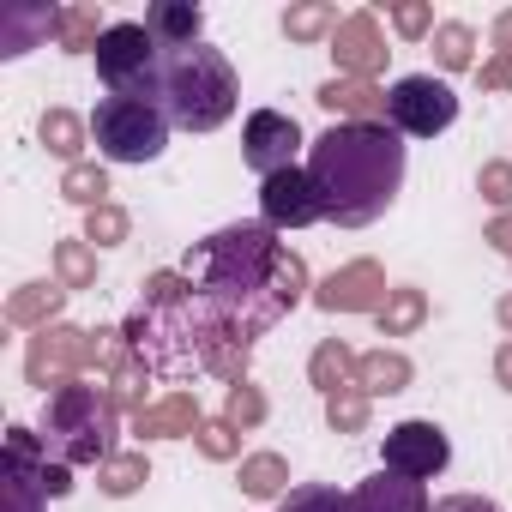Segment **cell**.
I'll return each instance as SVG.
<instances>
[{
  "mask_svg": "<svg viewBox=\"0 0 512 512\" xmlns=\"http://www.w3.org/2000/svg\"><path fill=\"white\" fill-rule=\"evenodd\" d=\"M181 272L199 284V314L260 344L278 320L314 302V278L296 247L278 241L272 223H223L187 247Z\"/></svg>",
  "mask_w": 512,
  "mask_h": 512,
  "instance_id": "6da1fadb",
  "label": "cell"
},
{
  "mask_svg": "<svg viewBox=\"0 0 512 512\" xmlns=\"http://www.w3.org/2000/svg\"><path fill=\"white\" fill-rule=\"evenodd\" d=\"M308 175L326 199V223L368 229L404 187V139L386 121H338L308 145Z\"/></svg>",
  "mask_w": 512,
  "mask_h": 512,
  "instance_id": "7a4b0ae2",
  "label": "cell"
},
{
  "mask_svg": "<svg viewBox=\"0 0 512 512\" xmlns=\"http://www.w3.org/2000/svg\"><path fill=\"white\" fill-rule=\"evenodd\" d=\"M37 434H43V452H49V458L73 464V470H85V464L103 470V464L121 452V446H115V434H121V404L109 398V386L61 380V386L43 398Z\"/></svg>",
  "mask_w": 512,
  "mask_h": 512,
  "instance_id": "3957f363",
  "label": "cell"
},
{
  "mask_svg": "<svg viewBox=\"0 0 512 512\" xmlns=\"http://www.w3.org/2000/svg\"><path fill=\"white\" fill-rule=\"evenodd\" d=\"M163 115H169V127H181V133H217L229 115H235V103H241V79H235V67H229V55L223 49H181V55H169L163 61Z\"/></svg>",
  "mask_w": 512,
  "mask_h": 512,
  "instance_id": "277c9868",
  "label": "cell"
},
{
  "mask_svg": "<svg viewBox=\"0 0 512 512\" xmlns=\"http://www.w3.org/2000/svg\"><path fill=\"white\" fill-rule=\"evenodd\" d=\"M91 61H97V79H103L109 97H145V103L163 97V61H169V55L157 49V37H151L139 19L109 25Z\"/></svg>",
  "mask_w": 512,
  "mask_h": 512,
  "instance_id": "5b68a950",
  "label": "cell"
},
{
  "mask_svg": "<svg viewBox=\"0 0 512 512\" xmlns=\"http://www.w3.org/2000/svg\"><path fill=\"white\" fill-rule=\"evenodd\" d=\"M91 145L103 163H157L169 145V115L145 97H103L91 115Z\"/></svg>",
  "mask_w": 512,
  "mask_h": 512,
  "instance_id": "8992f818",
  "label": "cell"
},
{
  "mask_svg": "<svg viewBox=\"0 0 512 512\" xmlns=\"http://www.w3.org/2000/svg\"><path fill=\"white\" fill-rule=\"evenodd\" d=\"M109 344H115V326H103V332H85V326H49V332H37L31 338V350H25V380L49 398L61 380H85V374H103L109 368Z\"/></svg>",
  "mask_w": 512,
  "mask_h": 512,
  "instance_id": "52a82bcc",
  "label": "cell"
},
{
  "mask_svg": "<svg viewBox=\"0 0 512 512\" xmlns=\"http://www.w3.org/2000/svg\"><path fill=\"white\" fill-rule=\"evenodd\" d=\"M458 121V91L434 73H404L386 91V127L398 139H434Z\"/></svg>",
  "mask_w": 512,
  "mask_h": 512,
  "instance_id": "ba28073f",
  "label": "cell"
},
{
  "mask_svg": "<svg viewBox=\"0 0 512 512\" xmlns=\"http://www.w3.org/2000/svg\"><path fill=\"white\" fill-rule=\"evenodd\" d=\"M380 470H392V476H410V482H434L446 464H452V440H446V428L440 422H428V416H410V422H398V428H386V446H380Z\"/></svg>",
  "mask_w": 512,
  "mask_h": 512,
  "instance_id": "9c48e42d",
  "label": "cell"
},
{
  "mask_svg": "<svg viewBox=\"0 0 512 512\" xmlns=\"http://www.w3.org/2000/svg\"><path fill=\"white\" fill-rule=\"evenodd\" d=\"M43 464H49L43 434L25 428V422H13L7 428V470H0V506H7V512H43L49 506Z\"/></svg>",
  "mask_w": 512,
  "mask_h": 512,
  "instance_id": "30bf717a",
  "label": "cell"
},
{
  "mask_svg": "<svg viewBox=\"0 0 512 512\" xmlns=\"http://www.w3.org/2000/svg\"><path fill=\"white\" fill-rule=\"evenodd\" d=\"M260 223H272L278 235H284V229L326 223V199H320V187H314V175H308L302 163L260 181Z\"/></svg>",
  "mask_w": 512,
  "mask_h": 512,
  "instance_id": "8fae6325",
  "label": "cell"
},
{
  "mask_svg": "<svg viewBox=\"0 0 512 512\" xmlns=\"http://www.w3.org/2000/svg\"><path fill=\"white\" fill-rule=\"evenodd\" d=\"M386 296H392V284H386L380 260H350V266H338L332 278L314 284V308L332 314V320H344V314H380Z\"/></svg>",
  "mask_w": 512,
  "mask_h": 512,
  "instance_id": "7c38bea8",
  "label": "cell"
},
{
  "mask_svg": "<svg viewBox=\"0 0 512 512\" xmlns=\"http://www.w3.org/2000/svg\"><path fill=\"white\" fill-rule=\"evenodd\" d=\"M296 151H302L296 115H284V109H253L247 115V127H241V163L260 181L278 175V169H296Z\"/></svg>",
  "mask_w": 512,
  "mask_h": 512,
  "instance_id": "4fadbf2b",
  "label": "cell"
},
{
  "mask_svg": "<svg viewBox=\"0 0 512 512\" xmlns=\"http://www.w3.org/2000/svg\"><path fill=\"white\" fill-rule=\"evenodd\" d=\"M386 31L374 13H344L338 37H332V61H338V79H380L386 73Z\"/></svg>",
  "mask_w": 512,
  "mask_h": 512,
  "instance_id": "5bb4252c",
  "label": "cell"
},
{
  "mask_svg": "<svg viewBox=\"0 0 512 512\" xmlns=\"http://www.w3.org/2000/svg\"><path fill=\"white\" fill-rule=\"evenodd\" d=\"M199 422H205V410H199L193 392H163V398H151L139 416H127V428H133L139 446H145V440H193Z\"/></svg>",
  "mask_w": 512,
  "mask_h": 512,
  "instance_id": "9a60e30c",
  "label": "cell"
},
{
  "mask_svg": "<svg viewBox=\"0 0 512 512\" xmlns=\"http://www.w3.org/2000/svg\"><path fill=\"white\" fill-rule=\"evenodd\" d=\"M67 296L73 290H61V284H49V278H31V284H19L13 296H7V326L13 332H49V326H61V314H67Z\"/></svg>",
  "mask_w": 512,
  "mask_h": 512,
  "instance_id": "2e32d148",
  "label": "cell"
},
{
  "mask_svg": "<svg viewBox=\"0 0 512 512\" xmlns=\"http://www.w3.org/2000/svg\"><path fill=\"white\" fill-rule=\"evenodd\" d=\"M199 368L217 374L223 386H241L247 368H253V344L241 332H229V326H217V320L199 314Z\"/></svg>",
  "mask_w": 512,
  "mask_h": 512,
  "instance_id": "e0dca14e",
  "label": "cell"
},
{
  "mask_svg": "<svg viewBox=\"0 0 512 512\" xmlns=\"http://www.w3.org/2000/svg\"><path fill=\"white\" fill-rule=\"evenodd\" d=\"M103 386H109V398L127 410V416H139L151 398H145V386H151V362L127 344V332L115 326V344H109V368H103Z\"/></svg>",
  "mask_w": 512,
  "mask_h": 512,
  "instance_id": "ac0fdd59",
  "label": "cell"
},
{
  "mask_svg": "<svg viewBox=\"0 0 512 512\" xmlns=\"http://www.w3.org/2000/svg\"><path fill=\"white\" fill-rule=\"evenodd\" d=\"M350 506L356 512H434L428 482H410V476H392V470H374L368 482H356Z\"/></svg>",
  "mask_w": 512,
  "mask_h": 512,
  "instance_id": "d6986e66",
  "label": "cell"
},
{
  "mask_svg": "<svg viewBox=\"0 0 512 512\" xmlns=\"http://www.w3.org/2000/svg\"><path fill=\"white\" fill-rule=\"evenodd\" d=\"M145 31L157 37L163 55H181V49H199L205 13L193 7V0H157V7H145Z\"/></svg>",
  "mask_w": 512,
  "mask_h": 512,
  "instance_id": "ffe728a7",
  "label": "cell"
},
{
  "mask_svg": "<svg viewBox=\"0 0 512 512\" xmlns=\"http://www.w3.org/2000/svg\"><path fill=\"white\" fill-rule=\"evenodd\" d=\"M314 103L344 115V121H386V91L374 79H326L314 91Z\"/></svg>",
  "mask_w": 512,
  "mask_h": 512,
  "instance_id": "44dd1931",
  "label": "cell"
},
{
  "mask_svg": "<svg viewBox=\"0 0 512 512\" xmlns=\"http://www.w3.org/2000/svg\"><path fill=\"white\" fill-rule=\"evenodd\" d=\"M37 139H43V151H49V157H61V163L73 169V163H85V145H91V121L55 103V109H43V121H37Z\"/></svg>",
  "mask_w": 512,
  "mask_h": 512,
  "instance_id": "7402d4cb",
  "label": "cell"
},
{
  "mask_svg": "<svg viewBox=\"0 0 512 512\" xmlns=\"http://www.w3.org/2000/svg\"><path fill=\"white\" fill-rule=\"evenodd\" d=\"M410 380H416V362L404 356V350H368L362 362H356V386L368 392V398H392V392H410Z\"/></svg>",
  "mask_w": 512,
  "mask_h": 512,
  "instance_id": "603a6c76",
  "label": "cell"
},
{
  "mask_svg": "<svg viewBox=\"0 0 512 512\" xmlns=\"http://www.w3.org/2000/svg\"><path fill=\"white\" fill-rule=\"evenodd\" d=\"M235 482H241L247 500H284L290 494V458L284 452H247Z\"/></svg>",
  "mask_w": 512,
  "mask_h": 512,
  "instance_id": "cb8c5ba5",
  "label": "cell"
},
{
  "mask_svg": "<svg viewBox=\"0 0 512 512\" xmlns=\"http://www.w3.org/2000/svg\"><path fill=\"white\" fill-rule=\"evenodd\" d=\"M37 37H55V7H7L0 13V55L19 61Z\"/></svg>",
  "mask_w": 512,
  "mask_h": 512,
  "instance_id": "d4e9b609",
  "label": "cell"
},
{
  "mask_svg": "<svg viewBox=\"0 0 512 512\" xmlns=\"http://www.w3.org/2000/svg\"><path fill=\"white\" fill-rule=\"evenodd\" d=\"M356 362H362V356H356L344 338H320L314 356H308V380H314V392L332 398L338 386H356Z\"/></svg>",
  "mask_w": 512,
  "mask_h": 512,
  "instance_id": "484cf974",
  "label": "cell"
},
{
  "mask_svg": "<svg viewBox=\"0 0 512 512\" xmlns=\"http://www.w3.org/2000/svg\"><path fill=\"white\" fill-rule=\"evenodd\" d=\"M199 302V284L181 272V266H163V272H151L145 284H139V308L145 314H181V308H193Z\"/></svg>",
  "mask_w": 512,
  "mask_h": 512,
  "instance_id": "4316f807",
  "label": "cell"
},
{
  "mask_svg": "<svg viewBox=\"0 0 512 512\" xmlns=\"http://www.w3.org/2000/svg\"><path fill=\"white\" fill-rule=\"evenodd\" d=\"M374 326H380V338H410V332H422V326H428V296H422L416 284H392V296L380 302Z\"/></svg>",
  "mask_w": 512,
  "mask_h": 512,
  "instance_id": "83f0119b",
  "label": "cell"
},
{
  "mask_svg": "<svg viewBox=\"0 0 512 512\" xmlns=\"http://www.w3.org/2000/svg\"><path fill=\"white\" fill-rule=\"evenodd\" d=\"M103 13L97 7H55V49H67V55H97V43H103Z\"/></svg>",
  "mask_w": 512,
  "mask_h": 512,
  "instance_id": "f1b7e54d",
  "label": "cell"
},
{
  "mask_svg": "<svg viewBox=\"0 0 512 512\" xmlns=\"http://www.w3.org/2000/svg\"><path fill=\"white\" fill-rule=\"evenodd\" d=\"M338 7H326V0H296V7H284V19H278V31L290 37V43H332L338 37Z\"/></svg>",
  "mask_w": 512,
  "mask_h": 512,
  "instance_id": "f546056e",
  "label": "cell"
},
{
  "mask_svg": "<svg viewBox=\"0 0 512 512\" xmlns=\"http://www.w3.org/2000/svg\"><path fill=\"white\" fill-rule=\"evenodd\" d=\"M55 284L61 290H97V247L85 235L55 241Z\"/></svg>",
  "mask_w": 512,
  "mask_h": 512,
  "instance_id": "4dcf8cb0",
  "label": "cell"
},
{
  "mask_svg": "<svg viewBox=\"0 0 512 512\" xmlns=\"http://www.w3.org/2000/svg\"><path fill=\"white\" fill-rule=\"evenodd\" d=\"M151 482V458H145V446H133V452H115L103 470H97V488L109 494V500H127V494H139Z\"/></svg>",
  "mask_w": 512,
  "mask_h": 512,
  "instance_id": "1f68e13d",
  "label": "cell"
},
{
  "mask_svg": "<svg viewBox=\"0 0 512 512\" xmlns=\"http://www.w3.org/2000/svg\"><path fill=\"white\" fill-rule=\"evenodd\" d=\"M434 67H440V73L476 67V31H470L464 19H440V25H434Z\"/></svg>",
  "mask_w": 512,
  "mask_h": 512,
  "instance_id": "d6a6232c",
  "label": "cell"
},
{
  "mask_svg": "<svg viewBox=\"0 0 512 512\" xmlns=\"http://www.w3.org/2000/svg\"><path fill=\"white\" fill-rule=\"evenodd\" d=\"M61 199L79 205V211L109 205V169H103V163H73V169H61Z\"/></svg>",
  "mask_w": 512,
  "mask_h": 512,
  "instance_id": "836d02e7",
  "label": "cell"
},
{
  "mask_svg": "<svg viewBox=\"0 0 512 512\" xmlns=\"http://www.w3.org/2000/svg\"><path fill=\"white\" fill-rule=\"evenodd\" d=\"M266 416H272V398L253 386V380H241V386H229V392H223V422H235L241 434L266 428Z\"/></svg>",
  "mask_w": 512,
  "mask_h": 512,
  "instance_id": "e575fe53",
  "label": "cell"
},
{
  "mask_svg": "<svg viewBox=\"0 0 512 512\" xmlns=\"http://www.w3.org/2000/svg\"><path fill=\"white\" fill-rule=\"evenodd\" d=\"M368 416H374V398H368L362 386H338V392L326 398V428H332V434H362Z\"/></svg>",
  "mask_w": 512,
  "mask_h": 512,
  "instance_id": "d590c367",
  "label": "cell"
},
{
  "mask_svg": "<svg viewBox=\"0 0 512 512\" xmlns=\"http://www.w3.org/2000/svg\"><path fill=\"white\" fill-rule=\"evenodd\" d=\"M127 235H133V211L127 205H97V211H85V241L103 253V247H127Z\"/></svg>",
  "mask_w": 512,
  "mask_h": 512,
  "instance_id": "8d00e7d4",
  "label": "cell"
},
{
  "mask_svg": "<svg viewBox=\"0 0 512 512\" xmlns=\"http://www.w3.org/2000/svg\"><path fill=\"white\" fill-rule=\"evenodd\" d=\"M278 512H356V506H350V494L332 488V482H296V488L278 500Z\"/></svg>",
  "mask_w": 512,
  "mask_h": 512,
  "instance_id": "74e56055",
  "label": "cell"
},
{
  "mask_svg": "<svg viewBox=\"0 0 512 512\" xmlns=\"http://www.w3.org/2000/svg\"><path fill=\"white\" fill-rule=\"evenodd\" d=\"M193 446H199V458L229 464V458H241V428H235V422H223V416H205V422H199V434H193Z\"/></svg>",
  "mask_w": 512,
  "mask_h": 512,
  "instance_id": "f35d334b",
  "label": "cell"
},
{
  "mask_svg": "<svg viewBox=\"0 0 512 512\" xmlns=\"http://www.w3.org/2000/svg\"><path fill=\"white\" fill-rule=\"evenodd\" d=\"M476 193L506 217V211H512V157H488V163L476 169Z\"/></svg>",
  "mask_w": 512,
  "mask_h": 512,
  "instance_id": "ab89813d",
  "label": "cell"
},
{
  "mask_svg": "<svg viewBox=\"0 0 512 512\" xmlns=\"http://www.w3.org/2000/svg\"><path fill=\"white\" fill-rule=\"evenodd\" d=\"M392 31H398L404 43L434 37V7H428V0H398V7H392Z\"/></svg>",
  "mask_w": 512,
  "mask_h": 512,
  "instance_id": "60d3db41",
  "label": "cell"
},
{
  "mask_svg": "<svg viewBox=\"0 0 512 512\" xmlns=\"http://www.w3.org/2000/svg\"><path fill=\"white\" fill-rule=\"evenodd\" d=\"M476 79H482V91H512V55H506V49H494V55L476 67Z\"/></svg>",
  "mask_w": 512,
  "mask_h": 512,
  "instance_id": "b9f144b4",
  "label": "cell"
},
{
  "mask_svg": "<svg viewBox=\"0 0 512 512\" xmlns=\"http://www.w3.org/2000/svg\"><path fill=\"white\" fill-rule=\"evenodd\" d=\"M482 241H488V247L500 253V260H506V266H512V211H506V217H488V229H482Z\"/></svg>",
  "mask_w": 512,
  "mask_h": 512,
  "instance_id": "7bdbcfd3",
  "label": "cell"
},
{
  "mask_svg": "<svg viewBox=\"0 0 512 512\" xmlns=\"http://www.w3.org/2000/svg\"><path fill=\"white\" fill-rule=\"evenodd\" d=\"M434 512H500V500H488V494H446V500H434Z\"/></svg>",
  "mask_w": 512,
  "mask_h": 512,
  "instance_id": "ee69618b",
  "label": "cell"
},
{
  "mask_svg": "<svg viewBox=\"0 0 512 512\" xmlns=\"http://www.w3.org/2000/svg\"><path fill=\"white\" fill-rule=\"evenodd\" d=\"M494 380H500V392H512V338H500V350H494Z\"/></svg>",
  "mask_w": 512,
  "mask_h": 512,
  "instance_id": "f6af8a7d",
  "label": "cell"
},
{
  "mask_svg": "<svg viewBox=\"0 0 512 512\" xmlns=\"http://www.w3.org/2000/svg\"><path fill=\"white\" fill-rule=\"evenodd\" d=\"M494 43H500V49H506V55H512V7H506V13H500V19H494Z\"/></svg>",
  "mask_w": 512,
  "mask_h": 512,
  "instance_id": "bcb514c9",
  "label": "cell"
},
{
  "mask_svg": "<svg viewBox=\"0 0 512 512\" xmlns=\"http://www.w3.org/2000/svg\"><path fill=\"white\" fill-rule=\"evenodd\" d=\"M494 320H500V332H506V338H512V290H506V296H500V302H494Z\"/></svg>",
  "mask_w": 512,
  "mask_h": 512,
  "instance_id": "7dc6e473",
  "label": "cell"
}]
</instances>
